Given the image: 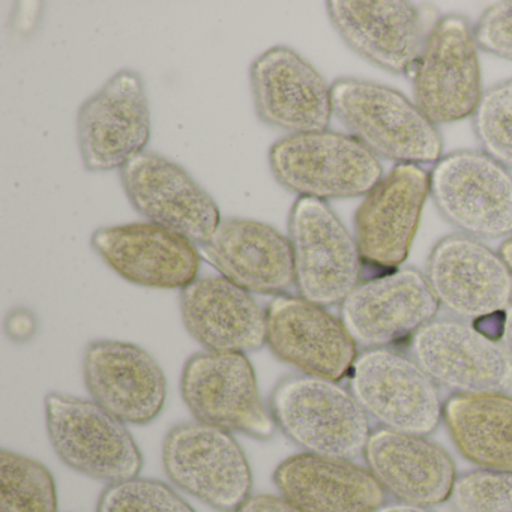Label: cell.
<instances>
[{
	"label": "cell",
	"instance_id": "ba28073f",
	"mask_svg": "<svg viewBox=\"0 0 512 512\" xmlns=\"http://www.w3.org/2000/svg\"><path fill=\"white\" fill-rule=\"evenodd\" d=\"M349 389L380 427L430 436L443 422L439 386L412 356L394 349H365L349 374Z\"/></svg>",
	"mask_w": 512,
	"mask_h": 512
},
{
	"label": "cell",
	"instance_id": "7c38bea8",
	"mask_svg": "<svg viewBox=\"0 0 512 512\" xmlns=\"http://www.w3.org/2000/svg\"><path fill=\"white\" fill-rule=\"evenodd\" d=\"M410 356L452 394L505 392L512 386V356L503 341L455 317L419 329L410 340Z\"/></svg>",
	"mask_w": 512,
	"mask_h": 512
},
{
	"label": "cell",
	"instance_id": "5b68a950",
	"mask_svg": "<svg viewBox=\"0 0 512 512\" xmlns=\"http://www.w3.org/2000/svg\"><path fill=\"white\" fill-rule=\"evenodd\" d=\"M167 478L184 493L220 512H235L253 490V472L233 433L190 421L164 437Z\"/></svg>",
	"mask_w": 512,
	"mask_h": 512
},
{
	"label": "cell",
	"instance_id": "5bb4252c",
	"mask_svg": "<svg viewBox=\"0 0 512 512\" xmlns=\"http://www.w3.org/2000/svg\"><path fill=\"white\" fill-rule=\"evenodd\" d=\"M430 197V173L416 164H395L370 191L353 217L364 266L388 272L401 268L415 241Z\"/></svg>",
	"mask_w": 512,
	"mask_h": 512
},
{
	"label": "cell",
	"instance_id": "7a4b0ae2",
	"mask_svg": "<svg viewBox=\"0 0 512 512\" xmlns=\"http://www.w3.org/2000/svg\"><path fill=\"white\" fill-rule=\"evenodd\" d=\"M269 409L278 430L308 454L355 460L364 455L370 416L340 382L292 374L275 386Z\"/></svg>",
	"mask_w": 512,
	"mask_h": 512
},
{
	"label": "cell",
	"instance_id": "30bf717a",
	"mask_svg": "<svg viewBox=\"0 0 512 512\" xmlns=\"http://www.w3.org/2000/svg\"><path fill=\"white\" fill-rule=\"evenodd\" d=\"M475 29L464 17L437 20L410 74L415 104L433 124H452L475 113L482 94Z\"/></svg>",
	"mask_w": 512,
	"mask_h": 512
},
{
	"label": "cell",
	"instance_id": "8fae6325",
	"mask_svg": "<svg viewBox=\"0 0 512 512\" xmlns=\"http://www.w3.org/2000/svg\"><path fill=\"white\" fill-rule=\"evenodd\" d=\"M440 308L425 274L398 268L362 280L340 305V319L364 350L392 349L437 319Z\"/></svg>",
	"mask_w": 512,
	"mask_h": 512
},
{
	"label": "cell",
	"instance_id": "e0dca14e",
	"mask_svg": "<svg viewBox=\"0 0 512 512\" xmlns=\"http://www.w3.org/2000/svg\"><path fill=\"white\" fill-rule=\"evenodd\" d=\"M329 20L344 43L371 64L410 77L428 35V11L406 0H332Z\"/></svg>",
	"mask_w": 512,
	"mask_h": 512
},
{
	"label": "cell",
	"instance_id": "6da1fadb",
	"mask_svg": "<svg viewBox=\"0 0 512 512\" xmlns=\"http://www.w3.org/2000/svg\"><path fill=\"white\" fill-rule=\"evenodd\" d=\"M332 110L349 136L374 157L397 164H436L443 142L433 124L406 95L370 80L332 85Z\"/></svg>",
	"mask_w": 512,
	"mask_h": 512
},
{
	"label": "cell",
	"instance_id": "1f68e13d",
	"mask_svg": "<svg viewBox=\"0 0 512 512\" xmlns=\"http://www.w3.org/2000/svg\"><path fill=\"white\" fill-rule=\"evenodd\" d=\"M235 512H302L283 494H251Z\"/></svg>",
	"mask_w": 512,
	"mask_h": 512
},
{
	"label": "cell",
	"instance_id": "4fadbf2b",
	"mask_svg": "<svg viewBox=\"0 0 512 512\" xmlns=\"http://www.w3.org/2000/svg\"><path fill=\"white\" fill-rule=\"evenodd\" d=\"M151 128L142 76L119 71L80 107L77 140L83 166L89 172L124 169L146 151Z\"/></svg>",
	"mask_w": 512,
	"mask_h": 512
},
{
	"label": "cell",
	"instance_id": "ffe728a7",
	"mask_svg": "<svg viewBox=\"0 0 512 512\" xmlns=\"http://www.w3.org/2000/svg\"><path fill=\"white\" fill-rule=\"evenodd\" d=\"M250 85L257 116L266 125L289 134L328 130L332 86L295 50H266L251 65Z\"/></svg>",
	"mask_w": 512,
	"mask_h": 512
},
{
	"label": "cell",
	"instance_id": "603a6c76",
	"mask_svg": "<svg viewBox=\"0 0 512 512\" xmlns=\"http://www.w3.org/2000/svg\"><path fill=\"white\" fill-rule=\"evenodd\" d=\"M200 253L220 275L259 295H287L295 286L289 236L262 221L226 218Z\"/></svg>",
	"mask_w": 512,
	"mask_h": 512
},
{
	"label": "cell",
	"instance_id": "d6986e66",
	"mask_svg": "<svg viewBox=\"0 0 512 512\" xmlns=\"http://www.w3.org/2000/svg\"><path fill=\"white\" fill-rule=\"evenodd\" d=\"M83 382L92 400L125 424H151L166 406L163 368L151 353L127 341L89 343L83 353Z\"/></svg>",
	"mask_w": 512,
	"mask_h": 512
},
{
	"label": "cell",
	"instance_id": "9a60e30c",
	"mask_svg": "<svg viewBox=\"0 0 512 512\" xmlns=\"http://www.w3.org/2000/svg\"><path fill=\"white\" fill-rule=\"evenodd\" d=\"M266 346L301 374L341 380L358 358V344L340 317L302 296H275L266 308Z\"/></svg>",
	"mask_w": 512,
	"mask_h": 512
},
{
	"label": "cell",
	"instance_id": "f1b7e54d",
	"mask_svg": "<svg viewBox=\"0 0 512 512\" xmlns=\"http://www.w3.org/2000/svg\"><path fill=\"white\" fill-rule=\"evenodd\" d=\"M97 512H196V509L166 482L136 476L107 485L98 499Z\"/></svg>",
	"mask_w": 512,
	"mask_h": 512
},
{
	"label": "cell",
	"instance_id": "f546056e",
	"mask_svg": "<svg viewBox=\"0 0 512 512\" xmlns=\"http://www.w3.org/2000/svg\"><path fill=\"white\" fill-rule=\"evenodd\" d=\"M449 500L455 512H512V470L463 473Z\"/></svg>",
	"mask_w": 512,
	"mask_h": 512
},
{
	"label": "cell",
	"instance_id": "e575fe53",
	"mask_svg": "<svg viewBox=\"0 0 512 512\" xmlns=\"http://www.w3.org/2000/svg\"><path fill=\"white\" fill-rule=\"evenodd\" d=\"M499 254L502 256V259L505 260L506 266H508L512 274V236L502 242L499 248Z\"/></svg>",
	"mask_w": 512,
	"mask_h": 512
},
{
	"label": "cell",
	"instance_id": "484cf974",
	"mask_svg": "<svg viewBox=\"0 0 512 512\" xmlns=\"http://www.w3.org/2000/svg\"><path fill=\"white\" fill-rule=\"evenodd\" d=\"M443 422L455 448L481 469L512 470V397L505 392L452 394Z\"/></svg>",
	"mask_w": 512,
	"mask_h": 512
},
{
	"label": "cell",
	"instance_id": "7402d4cb",
	"mask_svg": "<svg viewBox=\"0 0 512 512\" xmlns=\"http://www.w3.org/2000/svg\"><path fill=\"white\" fill-rule=\"evenodd\" d=\"M364 458L371 475L397 502L431 508L451 499L457 481L454 460L427 436L376 428Z\"/></svg>",
	"mask_w": 512,
	"mask_h": 512
},
{
	"label": "cell",
	"instance_id": "d6a6232c",
	"mask_svg": "<svg viewBox=\"0 0 512 512\" xmlns=\"http://www.w3.org/2000/svg\"><path fill=\"white\" fill-rule=\"evenodd\" d=\"M374 512H433L430 508L425 506L410 505V503L403 502H392L383 503L380 508H377Z\"/></svg>",
	"mask_w": 512,
	"mask_h": 512
},
{
	"label": "cell",
	"instance_id": "52a82bcc",
	"mask_svg": "<svg viewBox=\"0 0 512 512\" xmlns=\"http://www.w3.org/2000/svg\"><path fill=\"white\" fill-rule=\"evenodd\" d=\"M181 394L194 419L256 440L275 436L256 370L244 353L200 352L185 362Z\"/></svg>",
	"mask_w": 512,
	"mask_h": 512
},
{
	"label": "cell",
	"instance_id": "836d02e7",
	"mask_svg": "<svg viewBox=\"0 0 512 512\" xmlns=\"http://www.w3.org/2000/svg\"><path fill=\"white\" fill-rule=\"evenodd\" d=\"M502 341L512 356V304L505 311V328H503Z\"/></svg>",
	"mask_w": 512,
	"mask_h": 512
},
{
	"label": "cell",
	"instance_id": "ac0fdd59",
	"mask_svg": "<svg viewBox=\"0 0 512 512\" xmlns=\"http://www.w3.org/2000/svg\"><path fill=\"white\" fill-rule=\"evenodd\" d=\"M121 182L142 217L199 247L223 221L211 194L187 170L163 155L151 151L137 155L121 170Z\"/></svg>",
	"mask_w": 512,
	"mask_h": 512
},
{
	"label": "cell",
	"instance_id": "2e32d148",
	"mask_svg": "<svg viewBox=\"0 0 512 512\" xmlns=\"http://www.w3.org/2000/svg\"><path fill=\"white\" fill-rule=\"evenodd\" d=\"M425 277L440 307L464 322L505 313L512 304V274L505 260L484 242L461 233L434 245Z\"/></svg>",
	"mask_w": 512,
	"mask_h": 512
},
{
	"label": "cell",
	"instance_id": "277c9868",
	"mask_svg": "<svg viewBox=\"0 0 512 512\" xmlns=\"http://www.w3.org/2000/svg\"><path fill=\"white\" fill-rule=\"evenodd\" d=\"M44 410L50 445L74 472L107 485L142 472L143 455L127 424L94 400L52 392Z\"/></svg>",
	"mask_w": 512,
	"mask_h": 512
},
{
	"label": "cell",
	"instance_id": "3957f363",
	"mask_svg": "<svg viewBox=\"0 0 512 512\" xmlns=\"http://www.w3.org/2000/svg\"><path fill=\"white\" fill-rule=\"evenodd\" d=\"M269 166L281 187L322 202L367 196L383 178L379 158L349 134L329 130L278 140Z\"/></svg>",
	"mask_w": 512,
	"mask_h": 512
},
{
	"label": "cell",
	"instance_id": "9c48e42d",
	"mask_svg": "<svg viewBox=\"0 0 512 512\" xmlns=\"http://www.w3.org/2000/svg\"><path fill=\"white\" fill-rule=\"evenodd\" d=\"M430 197L461 235L478 241L512 236V175L484 152L440 158L430 172Z\"/></svg>",
	"mask_w": 512,
	"mask_h": 512
},
{
	"label": "cell",
	"instance_id": "4316f807",
	"mask_svg": "<svg viewBox=\"0 0 512 512\" xmlns=\"http://www.w3.org/2000/svg\"><path fill=\"white\" fill-rule=\"evenodd\" d=\"M0 512H59L52 472L35 458L2 449Z\"/></svg>",
	"mask_w": 512,
	"mask_h": 512
},
{
	"label": "cell",
	"instance_id": "cb8c5ba5",
	"mask_svg": "<svg viewBox=\"0 0 512 512\" xmlns=\"http://www.w3.org/2000/svg\"><path fill=\"white\" fill-rule=\"evenodd\" d=\"M188 334L209 352H259L266 346V310L253 293L223 275L194 280L181 292Z\"/></svg>",
	"mask_w": 512,
	"mask_h": 512
},
{
	"label": "cell",
	"instance_id": "44dd1931",
	"mask_svg": "<svg viewBox=\"0 0 512 512\" xmlns=\"http://www.w3.org/2000/svg\"><path fill=\"white\" fill-rule=\"evenodd\" d=\"M91 244L112 271L136 286L184 290L199 278L200 248L151 221L100 227Z\"/></svg>",
	"mask_w": 512,
	"mask_h": 512
},
{
	"label": "cell",
	"instance_id": "83f0119b",
	"mask_svg": "<svg viewBox=\"0 0 512 512\" xmlns=\"http://www.w3.org/2000/svg\"><path fill=\"white\" fill-rule=\"evenodd\" d=\"M481 152L512 170V80L484 91L472 115Z\"/></svg>",
	"mask_w": 512,
	"mask_h": 512
},
{
	"label": "cell",
	"instance_id": "4dcf8cb0",
	"mask_svg": "<svg viewBox=\"0 0 512 512\" xmlns=\"http://www.w3.org/2000/svg\"><path fill=\"white\" fill-rule=\"evenodd\" d=\"M478 47L512 62V0L491 5L475 26Z\"/></svg>",
	"mask_w": 512,
	"mask_h": 512
},
{
	"label": "cell",
	"instance_id": "8992f818",
	"mask_svg": "<svg viewBox=\"0 0 512 512\" xmlns=\"http://www.w3.org/2000/svg\"><path fill=\"white\" fill-rule=\"evenodd\" d=\"M289 239L299 296L325 308L343 304L362 281L364 260L328 203L299 197L289 215Z\"/></svg>",
	"mask_w": 512,
	"mask_h": 512
},
{
	"label": "cell",
	"instance_id": "d4e9b609",
	"mask_svg": "<svg viewBox=\"0 0 512 512\" xmlns=\"http://www.w3.org/2000/svg\"><path fill=\"white\" fill-rule=\"evenodd\" d=\"M274 484L302 512H374L386 497L370 470L353 460L308 452L281 461Z\"/></svg>",
	"mask_w": 512,
	"mask_h": 512
}]
</instances>
